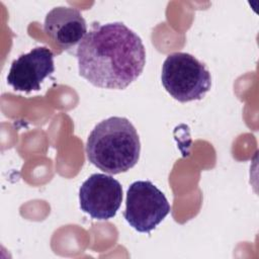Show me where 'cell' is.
I'll list each match as a JSON object with an SVG mask.
<instances>
[{"mask_svg": "<svg viewBox=\"0 0 259 259\" xmlns=\"http://www.w3.org/2000/svg\"><path fill=\"white\" fill-rule=\"evenodd\" d=\"M81 77L96 87L124 89L146 65L141 37L122 22L94 23L76 51Z\"/></svg>", "mask_w": 259, "mask_h": 259, "instance_id": "obj_1", "label": "cell"}, {"mask_svg": "<svg viewBox=\"0 0 259 259\" xmlns=\"http://www.w3.org/2000/svg\"><path fill=\"white\" fill-rule=\"evenodd\" d=\"M171 206L165 194L151 181L139 180L126 191L125 221L140 233H150L170 212Z\"/></svg>", "mask_w": 259, "mask_h": 259, "instance_id": "obj_4", "label": "cell"}, {"mask_svg": "<svg viewBox=\"0 0 259 259\" xmlns=\"http://www.w3.org/2000/svg\"><path fill=\"white\" fill-rule=\"evenodd\" d=\"M141 143L133 123L125 117L103 119L91 131L86 154L91 164L109 174H119L139 161Z\"/></svg>", "mask_w": 259, "mask_h": 259, "instance_id": "obj_2", "label": "cell"}, {"mask_svg": "<svg viewBox=\"0 0 259 259\" xmlns=\"http://www.w3.org/2000/svg\"><path fill=\"white\" fill-rule=\"evenodd\" d=\"M44 30L59 47L69 50L84 38L87 24L79 10L59 6L46 15Z\"/></svg>", "mask_w": 259, "mask_h": 259, "instance_id": "obj_7", "label": "cell"}, {"mask_svg": "<svg viewBox=\"0 0 259 259\" xmlns=\"http://www.w3.org/2000/svg\"><path fill=\"white\" fill-rule=\"evenodd\" d=\"M166 91L180 102L200 100L211 87V77L205 66L192 55L170 54L164 61L161 74Z\"/></svg>", "mask_w": 259, "mask_h": 259, "instance_id": "obj_3", "label": "cell"}, {"mask_svg": "<svg viewBox=\"0 0 259 259\" xmlns=\"http://www.w3.org/2000/svg\"><path fill=\"white\" fill-rule=\"evenodd\" d=\"M54 71L53 52L46 47H37L12 62L7 82L14 90L29 93L39 90L44 80Z\"/></svg>", "mask_w": 259, "mask_h": 259, "instance_id": "obj_6", "label": "cell"}, {"mask_svg": "<svg viewBox=\"0 0 259 259\" xmlns=\"http://www.w3.org/2000/svg\"><path fill=\"white\" fill-rule=\"evenodd\" d=\"M122 201V187L110 175L95 173L79 190L80 208L92 219L106 221L115 217Z\"/></svg>", "mask_w": 259, "mask_h": 259, "instance_id": "obj_5", "label": "cell"}]
</instances>
